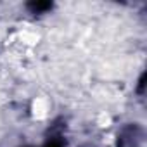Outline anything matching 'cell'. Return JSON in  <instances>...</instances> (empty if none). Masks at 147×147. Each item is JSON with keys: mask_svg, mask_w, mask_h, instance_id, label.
<instances>
[{"mask_svg": "<svg viewBox=\"0 0 147 147\" xmlns=\"http://www.w3.org/2000/svg\"><path fill=\"white\" fill-rule=\"evenodd\" d=\"M30 114L33 121H45L50 116V100L45 95L35 97L30 106Z\"/></svg>", "mask_w": 147, "mask_h": 147, "instance_id": "cell-1", "label": "cell"}, {"mask_svg": "<svg viewBox=\"0 0 147 147\" xmlns=\"http://www.w3.org/2000/svg\"><path fill=\"white\" fill-rule=\"evenodd\" d=\"M16 38L24 47H36L42 36H40V33H38V30L35 26H26V28H21L16 33Z\"/></svg>", "mask_w": 147, "mask_h": 147, "instance_id": "cell-2", "label": "cell"}, {"mask_svg": "<svg viewBox=\"0 0 147 147\" xmlns=\"http://www.w3.org/2000/svg\"><path fill=\"white\" fill-rule=\"evenodd\" d=\"M95 123H97V126H100V128H109V126L113 125V116H111L107 111H102V113L97 114Z\"/></svg>", "mask_w": 147, "mask_h": 147, "instance_id": "cell-3", "label": "cell"}, {"mask_svg": "<svg viewBox=\"0 0 147 147\" xmlns=\"http://www.w3.org/2000/svg\"><path fill=\"white\" fill-rule=\"evenodd\" d=\"M113 147H114V145H113Z\"/></svg>", "mask_w": 147, "mask_h": 147, "instance_id": "cell-4", "label": "cell"}]
</instances>
